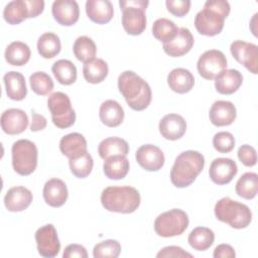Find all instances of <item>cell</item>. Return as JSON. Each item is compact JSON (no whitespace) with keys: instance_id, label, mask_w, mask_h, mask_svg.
Returning <instances> with one entry per match:
<instances>
[{"instance_id":"obj_1","label":"cell","mask_w":258,"mask_h":258,"mask_svg":"<svg viewBox=\"0 0 258 258\" xmlns=\"http://www.w3.org/2000/svg\"><path fill=\"white\" fill-rule=\"evenodd\" d=\"M118 89L128 106L135 111L146 109L152 98L149 85L132 71L121 73L118 78Z\"/></svg>"},{"instance_id":"obj_2","label":"cell","mask_w":258,"mask_h":258,"mask_svg":"<svg viewBox=\"0 0 258 258\" xmlns=\"http://www.w3.org/2000/svg\"><path fill=\"white\" fill-rule=\"evenodd\" d=\"M230 9L228 1L208 0L195 17V26L199 33L206 36L219 34L224 28L225 19L228 17Z\"/></svg>"},{"instance_id":"obj_3","label":"cell","mask_w":258,"mask_h":258,"mask_svg":"<svg viewBox=\"0 0 258 258\" xmlns=\"http://www.w3.org/2000/svg\"><path fill=\"white\" fill-rule=\"evenodd\" d=\"M205 166V157L196 150L181 152L174 160L170 170V181L176 187L190 185L202 172Z\"/></svg>"},{"instance_id":"obj_4","label":"cell","mask_w":258,"mask_h":258,"mask_svg":"<svg viewBox=\"0 0 258 258\" xmlns=\"http://www.w3.org/2000/svg\"><path fill=\"white\" fill-rule=\"evenodd\" d=\"M139 191L132 186H108L101 194V204L109 212L131 214L140 206Z\"/></svg>"},{"instance_id":"obj_5","label":"cell","mask_w":258,"mask_h":258,"mask_svg":"<svg viewBox=\"0 0 258 258\" xmlns=\"http://www.w3.org/2000/svg\"><path fill=\"white\" fill-rule=\"evenodd\" d=\"M216 218L234 229H244L252 221V212L248 206L225 197L215 205Z\"/></svg>"},{"instance_id":"obj_6","label":"cell","mask_w":258,"mask_h":258,"mask_svg":"<svg viewBox=\"0 0 258 258\" xmlns=\"http://www.w3.org/2000/svg\"><path fill=\"white\" fill-rule=\"evenodd\" d=\"M149 2L145 0H120L122 25L130 35H140L146 28L145 10Z\"/></svg>"},{"instance_id":"obj_7","label":"cell","mask_w":258,"mask_h":258,"mask_svg":"<svg viewBox=\"0 0 258 258\" xmlns=\"http://www.w3.org/2000/svg\"><path fill=\"white\" fill-rule=\"evenodd\" d=\"M13 169L20 175L31 174L37 166V147L28 139H19L11 148Z\"/></svg>"},{"instance_id":"obj_8","label":"cell","mask_w":258,"mask_h":258,"mask_svg":"<svg viewBox=\"0 0 258 258\" xmlns=\"http://www.w3.org/2000/svg\"><path fill=\"white\" fill-rule=\"evenodd\" d=\"M187 214L180 209H172L160 214L154 221L155 233L164 238L181 235L188 227Z\"/></svg>"},{"instance_id":"obj_9","label":"cell","mask_w":258,"mask_h":258,"mask_svg":"<svg viewBox=\"0 0 258 258\" xmlns=\"http://www.w3.org/2000/svg\"><path fill=\"white\" fill-rule=\"evenodd\" d=\"M52 123L60 129H66L74 125L76 113L72 107L69 96L62 92L52 93L47 99Z\"/></svg>"},{"instance_id":"obj_10","label":"cell","mask_w":258,"mask_h":258,"mask_svg":"<svg viewBox=\"0 0 258 258\" xmlns=\"http://www.w3.org/2000/svg\"><path fill=\"white\" fill-rule=\"evenodd\" d=\"M43 9L44 1L42 0H13L5 6L3 17L9 24L15 25L26 18L38 16Z\"/></svg>"},{"instance_id":"obj_11","label":"cell","mask_w":258,"mask_h":258,"mask_svg":"<svg viewBox=\"0 0 258 258\" xmlns=\"http://www.w3.org/2000/svg\"><path fill=\"white\" fill-rule=\"evenodd\" d=\"M197 69L204 79L214 80L222 71L227 69V58L221 50L210 49L200 56Z\"/></svg>"},{"instance_id":"obj_12","label":"cell","mask_w":258,"mask_h":258,"mask_svg":"<svg viewBox=\"0 0 258 258\" xmlns=\"http://www.w3.org/2000/svg\"><path fill=\"white\" fill-rule=\"evenodd\" d=\"M34 237L37 245V251L40 256L52 258L58 254L60 250V243L53 225L47 224L38 228Z\"/></svg>"},{"instance_id":"obj_13","label":"cell","mask_w":258,"mask_h":258,"mask_svg":"<svg viewBox=\"0 0 258 258\" xmlns=\"http://www.w3.org/2000/svg\"><path fill=\"white\" fill-rule=\"evenodd\" d=\"M234 58L244 66L250 73L256 75L258 72V46L243 40H235L230 45Z\"/></svg>"},{"instance_id":"obj_14","label":"cell","mask_w":258,"mask_h":258,"mask_svg":"<svg viewBox=\"0 0 258 258\" xmlns=\"http://www.w3.org/2000/svg\"><path fill=\"white\" fill-rule=\"evenodd\" d=\"M238 172L236 162L231 158L219 157L212 161L209 175L213 182L219 185L229 183Z\"/></svg>"},{"instance_id":"obj_15","label":"cell","mask_w":258,"mask_h":258,"mask_svg":"<svg viewBox=\"0 0 258 258\" xmlns=\"http://www.w3.org/2000/svg\"><path fill=\"white\" fill-rule=\"evenodd\" d=\"M138 164L147 171L159 170L165 161L162 150L153 144L141 145L135 154Z\"/></svg>"},{"instance_id":"obj_16","label":"cell","mask_w":258,"mask_h":258,"mask_svg":"<svg viewBox=\"0 0 258 258\" xmlns=\"http://www.w3.org/2000/svg\"><path fill=\"white\" fill-rule=\"evenodd\" d=\"M51 13L57 23L71 26L79 20L80 9L75 0H56L52 3Z\"/></svg>"},{"instance_id":"obj_17","label":"cell","mask_w":258,"mask_h":258,"mask_svg":"<svg viewBox=\"0 0 258 258\" xmlns=\"http://www.w3.org/2000/svg\"><path fill=\"white\" fill-rule=\"evenodd\" d=\"M0 122L3 132L9 135H16L25 131L28 126V117L23 110L11 108L2 113Z\"/></svg>"},{"instance_id":"obj_18","label":"cell","mask_w":258,"mask_h":258,"mask_svg":"<svg viewBox=\"0 0 258 258\" xmlns=\"http://www.w3.org/2000/svg\"><path fill=\"white\" fill-rule=\"evenodd\" d=\"M194 45V36L189 29L181 27L178 29L176 36L168 41L164 42L162 47L166 54L172 57L182 56L187 53Z\"/></svg>"},{"instance_id":"obj_19","label":"cell","mask_w":258,"mask_h":258,"mask_svg":"<svg viewBox=\"0 0 258 258\" xmlns=\"http://www.w3.org/2000/svg\"><path fill=\"white\" fill-rule=\"evenodd\" d=\"M237 116L236 107L229 101H216L209 112V118L213 125L222 127L231 125Z\"/></svg>"},{"instance_id":"obj_20","label":"cell","mask_w":258,"mask_h":258,"mask_svg":"<svg viewBox=\"0 0 258 258\" xmlns=\"http://www.w3.org/2000/svg\"><path fill=\"white\" fill-rule=\"evenodd\" d=\"M159 132L167 140H177L186 131V122L178 114H167L159 121Z\"/></svg>"},{"instance_id":"obj_21","label":"cell","mask_w":258,"mask_h":258,"mask_svg":"<svg viewBox=\"0 0 258 258\" xmlns=\"http://www.w3.org/2000/svg\"><path fill=\"white\" fill-rule=\"evenodd\" d=\"M33 200L32 192L24 186L9 188L4 197V205L9 212H22L27 209Z\"/></svg>"},{"instance_id":"obj_22","label":"cell","mask_w":258,"mask_h":258,"mask_svg":"<svg viewBox=\"0 0 258 258\" xmlns=\"http://www.w3.org/2000/svg\"><path fill=\"white\" fill-rule=\"evenodd\" d=\"M42 194L45 203L53 208L64 205L69 196L67 184L59 178H50L47 180L44 183Z\"/></svg>"},{"instance_id":"obj_23","label":"cell","mask_w":258,"mask_h":258,"mask_svg":"<svg viewBox=\"0 0 258 258\" xmlns=\"http://www.w3.org/2000/svg\"><path fill=\"white\" fill-rule=\"evenodd\" d=\"M243 83V76L238 70L222 71L215 78V88L222 95H231L239 90Z\"/></svg>"},{"instance_id":"obj_24","label":"cell","mask_w":258,"mask_h":258,"mask_svg":"<svg viewBox=\"0 0 258 258\" xmlns=\"http://www.w3.org/2000/svg\"><path fill=\"white\" fill-rule=\"evenodd\" d=\"M86 13L93 22L105 24L113 18L114 9L109 0H88L86 2Z\"/></svg>"},{"instance_id":"obj_25","label":"cell","mask_w":258,"mask_h":258,"mask_svg":"<svg viewBox=\"0 0 258 258\" xmlns=\"http://www.w3.org/2000/svg\"><path fill=\"white\" fill-rule=\"evenodd\" d=\"M59 150L69 159L77 158L87 152V140L81 133H70L59 141Z\"/></svg>"},{"instance_id":"obj_26","label":"cell","mask_w":258,"mask_h":258,"mask_svg":"<svg viewBox=\"0 0 258 258\" xmlns=\"http://www.w3.org/2000/svg\"><path fill=\"white\" fill-rule=\"evenodd\" d=\"M167 84L173 92L177 94H185L194 88L195 78L188 70L176 68L168 74Z\"/></svg>"},{"instance_id":"obj_27","label":"cell","mask_w":258,"mask_h":258,"mask_svg":"<svg viewBox=\"0 0 258 258\" xmlns=\"http://www.w3.org/2000/svg\"><path fill=\"white\" fill-rule=\"evenodd\" d=\"M3 81L5 84L6 94L9 99L14 101H21L27 95V88L25 79L22 74L18 72H8L4 75Z\"/></svg>"},{"instance_id":"obj_28","label":"cell","mask_w":258,"mask_h":258,"mask_svg":"<svg viewBox=\"0 0 258 258\" xmlns=\"http://www.w3.org/2000/svg\"><path fill=\"white\" fill-rule=\"evenodd\" d=\"M101 122L108 127H117L124 120V110L115 100H107L102 103L99 110Z\"/></svg>"},{"instance_id":"obj_29","label":"cell","mask_w":258,"mask_h":258,"mask_svg":"<svg viewBox=\"0 0 258 258\" xmlns=\"http://www.w3.org/2000/svg\"><path fill=\"white\" fill-rule=\"evenodd\" d=\"M98 152L104 160L116 155L126 156L129 152V145L126 140L120 137H108L100 142Z\"/></svg>"},{"instance_id":"obj_30","label":"cell","mask_w":258,"mask_h":258,"mask_svg":"<svg viewBox=\"0 0 258 258\" xmlns=\"http://www.w3.org/2000/svg\"><path fill=\"white\" fill-rule=\"evenodd\" d=\"M129 160L126 156L116 155L105 159L103 170L109 179H122L129 171Z\"/></svg>"},{"instance_id":"obj_31","label":"cell","mask_w":258,"mask_h":258,"mask_svg":"<svg viewBox=\"0 0 258 258\" xmlns=\"http://www.w3.org/2000/svg\"><path fill=\"white\" fill-rule=\"evenodd\" d=\"M109 68L107 62L102 58H94L83 67V75L85 80L90 84H100L108 76Z\"/></svg>"},{"instance_id":"obj_32","label":"cell","mask_w":258,"mask_h":258,"mask_svg":"<svg viewBox=\"0 0 258 258\" xmlns=\"http://www.w3.org/2000/svg\"><path fill=\"white\" fill-rule=\"evenodd\" d=\"M29 46L21 41L11 42L5 49V59L11 66L21 67L28 62L30 58Z\"/></svg>"},{"instance_id":"obj_33","label":"cell","mask_w":258,"mask_h":258,"mask_svg":"<svg viewBox=\"0 0 258 258\" xmlns=\"http://www.w3.org/2000/svg\"><path fill=\"white\" fill-rule=\"evenodd\" d=\"M215 241L214 232L207 227H197L188 235L189 246L197 251H206Z\"/></svg>"},{"instance_id":"obj_34","label":"cell","mask_w":258,"mask_h":258,"mask_svg":"<svg viewBox=\"0 0 258 258\" xmlns=\"http://www.w3.org/2000/svg\"><path fill=\"white\" fill-rule=\"evenodd\" d=\"M59 37L53 32H45L37 40V51L43 58H52L60 51Z\"/></svg>"},{"instance_id":"obj_35","label":"cell","mask_w":258,"mask_h":258,"mask_svg":"<svg viewBox=\"0 0 258 258\" xmlns=\"http://www.w3.org/2000/svg\"><path fill=\"white\" fill-rule=\"evenodd\" d=\"M51 71L56 81L61 85L69 86L77 81V68L69 59L56 60L52 64Z\"/></svg>"},{"instance_id":"obj_36","label":"cell","mask_w":258,"mask_h":258,"mask_svg":"<svg viewBox=\"0 0 258 258\" xmlns=\"http://www.w3.org/2000/svg\"><path fill=\"white\" fill-rule=\"evenodd\" d=\"M236 194L245 199L252 200L258 191V175L255 172H245L236 182Z\"/></svg>"},{"instance_id":"obj_37","label":"cell","mask_w":258,"mask_h":258,"mask_svg":"<svg viewBox=\"0 0 258 258\" xmlns=\"http://www.w3.org/2000/svg\"><path fill=\"white\" fill-rule=\"evenodd\" d=\"M73 51L77 59L86 63L95 58L97 53V47L92 38L83 35L75 40Z\"/></svg>"},{"instance_id":"obj_38","label":"cell","mask_w":258,"mask_h":258,"mask_svg":"<svg viewBox=\"0 0 258 258\" xmlns=\"http://www.w3.org/2000/svg\"><path fill=\"white\" fill-rule=\"evenodd\" d=\"M178 29L173 21L167 18H159L153 22L152 34L156 39L164 43L172 40L176 36Z\"/></svg>"},{"instance_id":"obj_39","label":"cell","mask_w":258,"mask_h":258,"mask_svg":"<svg viewBox=\"0 0 258 258\" xmlns=\"http://www.w3.org/2000/svg\"><path fill=\"white\" fill-rule=\"evenodd\" d=\"M69 165L72 173L76 177L85 178L91 173L94 166V160L91 154L87 151L77 158L69 159Z\"/></svg>"},{"instance_id":"obj_40","label":"cell","mask_w":258,"mask_h":258,"mask_svg":"<svg viewBox=\"0 0 258 258\" xmlns=\"http://www.w3.org/2000/svg\"><path fill=\"white\" fill-rule=\"evenodd\" d=\"M31 90L39 95L46 96L53 90L52 79L44 72H35L29 77Z\"/></svg>"},{"instance_id":"obj_41","label":"cell","mask_w":258,"mask_h":258,"mask_svg":"<svg viewBox=\"0 0 258 258\" xmlns=\"http://www.w3.org/2000/svg\"><path fill=\"white\" fill-rule=\"evenodd\" d=\"M121 245L117 240L109 239L95 245L93 249V256L95 258H116L120 255Z\"/></svg>"},{"instance_id":"obj_42","label":"cell","mask_w":258,"mask_h":258,"mask_svg":"<svg viewBox=\"0 0 258 258\" xmlns=\"http://www.w3.org/2000/svg\"><path fill=\"white\" fill-rule=\"evenodd\" d=\"M213 146L218 152L228 153L235 147V138L230 132H218L213 137Z\"/></svg>"},{"instance_id":"obj_43","label":"cell","mask_w":258,"mask_h":258,"mask_svg":"<svg viewBox=\"0 0 258 258\" xmlns=\"http://www.w3.org/2000/svg\"><path fill=\"white\" fill-rule=\"evenodd\" d=\"M238 158L245 166H254L257 162V153L255 148L249 144L240 146L238 149Z\"/></svg>"},{"instance_id":"obj_44","label":"cell","mask_w":258,"mask_h":258,"mask_svg":"<svg viewBox=\"0 0 258 258\" xmlns=\"http://www.w3.org/2000/svg\"><path fill=\"white\" fill-rule=\"evenodd\" d=\"M167 10L176 17H182L188 13L190 8L189 0H166Z\"/></svg>"},{"instance_id":"obj_45","label":"cell","mask_w":258,"mask_h":258,"mask_svg":"<svg viewBox=\"0 0 258 258\" xmlns=\"http://www.w3.org/2000/svg\"><path fill=\"white\" fill-rule=\"evenodd\" d=\"M156 257L158 258H163V257H173V258H177V257H189L191 258L192 255L186 251H184L182 248L178 247V246H167L162 248L156 255Z\"/></svg>"},{"instance_id":"obj_46","label":"cell","mask_w":258,"mask_h":258,"mask_svg":"<svg viewBox=\"0 0 258 258\" xmlns=\"http://www.w3.org/2000/svg\"><path fill=\"white\" fill-rule=\"evenodd\" d=\"M62 257L63 258H74V257L87 258L88 253L84 246L80 244H70L64 248Z\"/></svg>"},{"instance_id":"obj_47","label":"cell","mask_w":258,"mask_h":258,"mask_svg":"<svg viewBox=\"0 0 258 258\" xmlns=\"http://www.w3.org/2000/svg\"><path fill=\"white\" fill-rule=\"evenodd\" d=\"M215 258H234L236 256L234 248L229 244L218 245L213 253Z\"/></svg>"},{"instance_id":"obj_48","label":"cell","mask_w":258,"mask_h":258,"mask_svg":"<svg viewBox=\"0 0 258 258\" xmlns=\"http://www.w3.org/2000/svg\"><path fill=\"white\" fill-rule=\"evenodd\" d=\"M31 124H30V130L32 132H36V131H40L43 130L46 127L47 121L46 118L43 115L37 114L34 111L31 112Z\"/></svg>"}]
</instances>
